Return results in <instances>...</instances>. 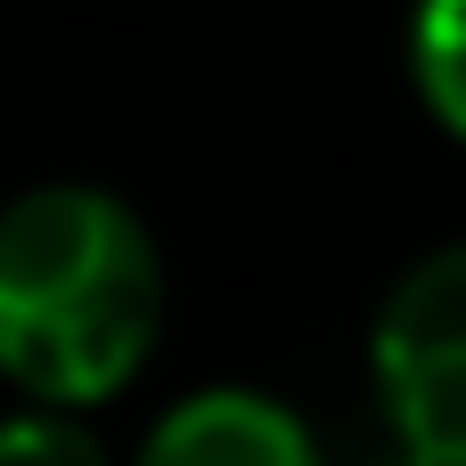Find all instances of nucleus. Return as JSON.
<instances>
[{
	"label": "nucleus",
	"instance_id": "423d86ee",
	"mask_svg": "<svg viewBox=\"0 0 466 466\" xmlns=\"http://www.w3.org/2000/svg\"><path fill=\"white\" fill-rule=\"evenodd\" d=\"M410 466H426V459H410Z\"/></svg>",
	"mask_w": 466,
	"mask_h": 466
},
{
	"label": "nucleus",
	"instance_id": "f257e3e1",
	"mask_svg": "<svg viewBox=\"0 0 466 466\" xmlns=\"http://www.w3.org/2000/svg\"><path fill=\"white\" fill-rule=\"evenodd\" d=\"M164 328V262L147 221L49 180L0 205V377L33 410H90L139 377Z\"/></svg>",
	"mask_w": 466,
	"mask_h": 466
},
{
	"label": "nucleus",
	"instance_id": "39448f33",
	"mask_svg": "<svg viewBox=\"0 0 466 466\" xmlns=\"http://www.w3.org/2000/svg\"><path fill=\"white\" fill-rule=\"evenodd\" d=\"M0 466H106V451L66 410H16L0 418Z\"/></svg>",
	"mask_w": 466,
	"mask_h": 466
},
{
	"label": "nucleus",
	"instance_id": "7ed1b4c3",
	"mask_svg": "<svg viewBox=\"0 0 466 466\" xmlns=\"http://www.w3.org/2000/svg\"><path fill=\"white\" fill-rule=\"evenodd\" d=\"M131 466H319V451L287 401L213 385V393H188L180 410H164Z\"/></svg>",
	"mask_w": 466,
	"mask_h": 466
},
{
	"label": "nucleus",
	"instance_id": "20e7f679",
	"mask_svg": "<svg viewBox=\"0 0 466 466\" xmlns=\"http://www.w3.org/2000/svg\"><path fill=\"white\" fill-rule=\"evenodd\" d=\"M410 74L434 123L466 139V0H418L410 16Z\"/></svg>",
	"mask_w": 466,
	"mask_h": 466
},
{
	"label": "nucleus",
	"instance_id": "f03ea898",
	"mask_svg": "<svg viewBox=\"0 0 466 466\" xmlns=\"http://www.w3.org/2000/svg\"><path fill=\"white\" fill-rule=\"evenodd\" d=\"M369 360L401 451L426 466H466V238L401 270Z\"/></svg>",
	"mask_w": 466,
	"mask_h": 466
}]
</instances>
